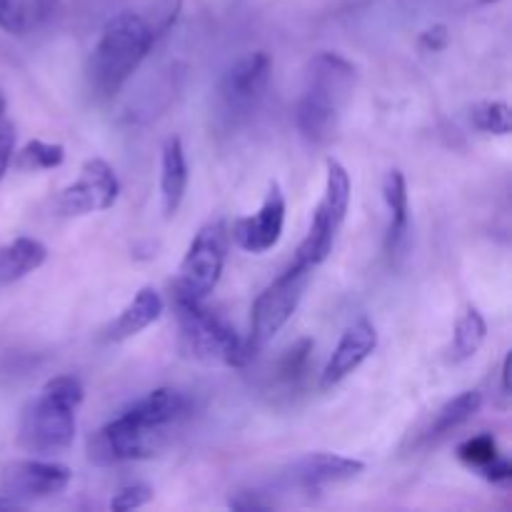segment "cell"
Instances as JSON below:
<instances>
[{
    "label": "cell",
    "instance_id": "52a82bcc",
    "mask_svg": "<svg viewBox=\"0 0 512 512\" xmlns=\"http://www.w3.org/2000/svg\"><path fill=\"white\" fill-rule=\"evenodd\" d=\"M325 168H328V175H325L323 200L315 208L308 235H305L298 253H295V260L310 265V268H318L333 253L335 238H338L340 228H343L345 215H348L350 208V193H353L350 175L343 168V163H338L335 158H328L325 160Z\"/></svg>",
    "mask_w": 512,
    "mask_h": 512
},
{
    "label": "cell",
    "instance_id": "e0dca14e",
    "mask_svg": "<svg viewBox=\"0 0 512 512\" xmlns=\"http://www.w3.org/2000/svg\"><path fill=\"white\" fill-rule=\"evenodd\" d=\"M315 343L313 338H303L295 345H290L280 360L275 363L273 375H270V390L275 395H295L303 388L305 378L310 373V358H313Z\"/></svg>",
    "mask_w": 512,
    "mask_h": 512
},
{
    "label": "cell",
    "instance_id": "5b68a950",
    "mask_svg": "<svg viewBox=\"0 0 512 512\" xmlns=\"http://www.w3.org/2000/svg\"><path fill=\"white\" fill-rule=\"evenodd\" d=\"M173 308L185 353L205 363H220L228 368L248 365L243 338H238V333L218 313L205 308L200 300L185 298L180 293H173Z\"/></svg>",
    "mask_w": 512,
    "mask_h": 512
},
{
    "label": "cell",
    "instance_id": "d6a6232c",
    "mask_svg": "<svg viewBox=\"0 0 512 512\" xmlns=\"http://www.w3.org/2000/svg\"><path fill=\"white\" fill-rule=\"evenodd\" d=\"M53 5H55V0H35V13L43 18V15L53 13Z\"/></svg>",
    "mask_w": 512,
    "mask_h": 512
},
{
    "label": "cell",
    "instance_id": "e575fe53",
    "mask_svg": "<svg viewBox=\"0 0 512 512\" xmlns=\"http://www.w3.org/2000/svg\"><path fill=\"white\" fill-rule=\"evenodd\" d=\"M483 3H490V0H483Z\"/></svg>",
    "mask_w": 512,
    "mask_h": 512
},
{
    "label": "cell",
    "instance_id": "277c9868",
    "mask_svg": "<svg viewBox=\"0 0 512 512\" xmlns=\"http://www.w3.org/2000/svg\"><path fill=\"white\" fill-rule=\"evenodd\" d=\"M85 390L73 375H55L38 395L25 405L20 418V445L28 453L50 458L73 448L75 410L80 408Z\"/></svg>",
    "mask_w": 512,
    "mask_h": 512
},
{
    "label": "cell",
    "instance_id": "d4e9b609",
    "mask_svg": "<svg viewBox=\"0 0 512 512\" xmlns=\"http://www.w3.org/2000/svg\"><path fill=\"white\" fill-rule=\"evenodd\" d=\"M180 10H183V0H155L153 8H150V13L145 15V20H148V25H150V30H153L155 38H163V35L173 28L175 20H178V15H180Z\"/></svg>",
    "mask_w": 512,
    "mask_h": 512
},
{
    "label": "cell",
    "instance_id": "1f68e13d",
    "mask_svg": "<svg viewBox=\"0 0 512 512\" xmlns=\"http://www.w3.org/2000/svg\"><path fill=\"white\" fill-rule=\"evenodd\" d=\"M500 395L505 400L510 398V353L503 358V365H500Z\"/></svg>",
    "mask_w": 512,
    "mask_h": 512
},
{
    "label": "cell",
    "instance_id": "f546056e",
    "mask_svg": "<svg viewBox=\"0 0 512 512\" xmlns=\"http://www.w3.org/2000/svg\"><path fill=\"white\" fill-rule=\"evenodd\" d=\"M480 473H483L485 480H490L493 485H508L510 478H512V465L508 458H495L490 460L485 468H480Z\"/></svg>",
    "mask_w": 512,
    "mask_h": 512
},
{
    "label": "cell",
    "instance_id": "6da1fadb",
    "mask_svg": "<svg viewBox=\"0 0 512 512\" xmlns=\"http://www.w3.org/2000/svg\"><path fill=\"white\" fill-rule=\"evenodd\" d=\"M188 410V398L175 388H158L135 400L88 440L95 465H118L153 458L168 443L170 428Z\"/></svg>",
    "mask_w": 512,
    "mask_h": 512
},
{
    "label": "cell",
    "instance_id": "7a4b0ae2",
    "mask_svg": "<svg viewBox=\"0 0 512 512\" xmlns=\"http://www.w3.org/2000/svg\"><path fill=\"white\" fill-rule=\"evenodd\" d=\"M355 65L338 53H318L305 73L295 123L305 140L323 145L335 138L345 108L353 98Z\"/></svg>",
    "mask_w": 512,
    "mask_h": 512
},
{
    "label": "cell",
    "instance_id": "3957f363",
    "mask_svg": "<svg viewBox=\"0 0 512 512\" xmlns=\"http://www.w3.org/2000/svg\"><path fill=\"white\" fill-rule=\"evenodd\" d=\"M158 38L143 13L123 10L105 23L88 58V83L95 98L110 100L123 90Z\"/></svg>",
    "mask_w": 512,
    "mask_h": 512
},
{
    "label": "cell",
    "instance_id": "ac0fdd59",
    "mask_svg": "<svg viewBox=\"0 0 512 512\" xmlns=\"http://www.w3.org/2000/svg\"><path fill=\"white\" fill-rule=\"evenodd\" d=\"M48 260V248L35 238H15L0 248V285L35 273Z\"/></svg>",
    "mask_w": 512,
    "mask_h": 512
},
{
    "label": "cell",
    "instance_id": "5bb4252c",
    "mask_svg": "<svg viewBox=\"0 0 512 512\" xmlns=\"http://www.w3.org/2000/svg\"><path fill=\"white\" fill-rule=\"evenodd\" d=\"M363 473V460L345 458V455L335 453H310L290 468V480L305 490H320L328 488V485L348 483V480H355Z\"/></svg>",
    "mask_w": 512,
    "mask_h": 512
},
{
    "label": "cell",
    "instance_id": "9c48e42d",
    "mask_svg": "<svg viewBox=\"0 0 512 512\" xmlns=\"http://www.w3.org/2000/svg\"><path fill=\"white\" fill-rule=\"evenodd\" d=\"M120 195V180L103 158H88L75 183L58 195V210L63 215H90L110 210Z\"/></svg>",
    "mask_w": 512,
    "mask_h": 512
},
{
    "label": "cell",
    "instance_id": "44dd1931",
    "mask_svg": "<svg viewBox=\"0 0 512 512\" xmlns=\"http://www.w3.org/2000/svg\"><path fill=\"white\" fill-rule=\"evenodd\" d=\"M485 338H488V323H485L483 313L470 305V308L460 315L458 323H455L453 345H450V360H453V363L470 360L480 348H483Z\"/></svg>",
    "mask_w": 512,
    "mask_h": 512
},
{
    "label": "cell",
    "instance_id": "2e32d148",
    "mask_svg": "<svg viewBox=\"0 0 512 512\" xmlns=\"http://www.w3.org/2000/svg\"><path fill=\"white\" fill-rule=\"evenodd\" d=\"M163 310H165V303L163 298H160L158 290L145 285V288H140L138 293L133 295V300L120 310L118 318L110 323L108 340H113V343H123V340L135 338V335L143 333L145 328H150V325L163 315Z\"/></svg>",
    "mask_w": 512,
    "mask_h": 512
},
{
    "label": "cell",
    "instance_id": "603a6c76",
    "mask_svg": "<svg viewBox=\"0 0 512 512\" xmlns=\"http://www.w3.org/2000/svg\"><path fill=\"white\" fill-rule=\"evenodd\" d=\"M470 123H473L480 133L510 135L512 110L508 103H503V100H485V103H478L473 108Z\"/></svg>",
    "mask_w": 512,
    "mask_h": 512
},
{
    "label": "cell",
    "instance_id": "ffe728a7",
    "mask_svg": "<svg viewBox=\"0 0 512 512\" xmlns=\"http://www.w3.org/2000/svg\"><path fill=\"white\" fill-rule=\"evenodd\" d=\"M483 408V395L478 390H465V393L455 395L453 400L443 405V408L435 413V418L430 420L428 430H425V440L428 443H435V440L448 438L450 433L463 428L465 423L475 418Z\"/></svg>",
    "mask_w": 512,
    "mask_h": 512
},
{
    "label": "cell",
    "instance_id": "7c38bea8",
    "mask_svg": "<svg viewBox=\"0 0 512 512\" xmlns=\"http://www.w3.org/2000/svg\"><path fill=\"white\" fill-rule=\"evenodd\" d=\"M73 480V470L63 463L50 460H20L5 470L3 493L13 495L20 503L28 500H43L60 495Z\"/></svg>",
    "mask_w": 512,
    "mask_h": 512
},
{
    "label": "cell",
    "instance_id": "836d02e7",
    "mask_svg": "<svg viewBox=\"0 0 512 512\" xmlns=\"http://www.w3.org/2000/svg\"><path fill=\"white\" fill-rule=\"evenodd\" d=\"M5 105H8V103H5V95H3V90H0V118L5 115Z\"/></svg>",
    "mask_w": 512,
    "mask_h": 512
},
{
    "label": "cell",
    "instance_id": "4316f807",
    "mask_svg": "<svg viewBox=\"0 0 512 512\" xmlns=\"http://www.w3.org/2000/svg\"><path fill=\"white\" fill-rule=\"evenodd\" d=\"M150 500H153V488L145 483H135L115 493V498L110 500V510L128 512L135 508H143V505H148Z\"/></svg>",
    "mask_w": 512,
    "mask_h": 512
},
{
    "label": "cell",
    "instance_id": "d6986e66",
    "mask_svg": "<svg viewBox=\"0 0 512 512\" xmlns=\"http://www.w3.org/2000/svg\"><path fill=\"white\" fill-rule=\"evenodd\" d=\"M383 198L390 210V225H388V240L385 248L388 253H395L400 243L405 240L410 228V200H408V180H405L403 170H390L383 180Z\"/></svg>",
    "mask_w": 512,
    "mask_h": 512
},
{
    "label": "cell",
    "instance_id": "484cf974",
    "mask_svg": "<svg viewBox=\"0 0 512 512\" xmlns=\"http://www.w3.org/2000/svg\"><path fill=\"white\" fill-rule=\"evenodd\" d=\"M28 0H0V28L10 35H23L28 28Z\"/></svg>",
    "mask_w": 512,
    "mask_h": 512
},
{
    "label": "cell",
    "instance_id": "ba28073f",
    "mask_svg": "<svg viewBox=\"0 0 512 512\" xmlns=\"http://www.w3.org/2000/svg\"><path fill=\"white\" fill-rule=\"evenodd\" d=\"M225 258H228V233H225L223 223L203 225L180 263L173 293L205 303V298L220 283Z\"/></svg>",
    "mask_w": 512,
    "mask_h": 512
},
{
    "label": "cell",
    "instance_id": "8992f818",
    "mask_svg": "<svg viewBox=\"0 0 512 512\" xmlns=\"http://www.w3.org/2000/svg\"><path fill=\"white\" fill-rule=\"evenodd\" d=\"M313 270L315 268H310V265L293 260L290 268L258 295L253 313H250V333L243 340L248 363L255 355L263 353L273 343L275 335L285 328V323L293 318L300 300H303Z\"/></svg>",
    "mask_w": 512,
    "mask_h": 512
},
{
    "label": "cell",
    "instance_id": "cb8c5ba5",
    "mask_svg": "<svg viewBox=\"0 0 512 512\" xmlns=\"http://www.w3.org/2000/svg\"><path fill=\"white\" fill-rule=\"evenodd\" d=\"M498 440L490 433H480L458 445V458L470 468H485L490 460L498 458Z\"/></svg>",
    "mask_w": 512,
    "mask_h": 512
},
{
    "label": "cell",
    "instance_id": "4fadbf2b",
    "mask_svg": "<svg viewBox=\"0 0 512 512\" xmlns=\"http://www.w3.org/2000/svg\"><path fill=\"white\" fill-rule=\"evenodd\" d=\"M378 348V330L368 318H360L350 325L340 338L338 348L330 355L323 375H320V390H330L343 383L350 373L360 368Z\"/></svg>",
    "mask_w": 512,
    "mask_h": 512
},
{
    "label": "cell",
    "instance_id": "83f0119b",
    "mask_svg": "<svg viewBox=\"0 0 512 512\" xmlns=\"http://www.w3.org/2000/svg\"><path fill=\"white\" fill-rule=\"evenodd\" d=\"M15 153V128L5 118H0V180L8 173V165Z\"/></svg>",
    "mask_w": 512,
    "mask_h": 512
},
{
    "label": "cell",
    "instance_id": "7402d4cb",
    "mask_svg": "<svg viewBox=\"0 0 512 512\" xmlns=\"http://www.w3.org/2000/svg\"><path fill=\"white\" fill-rule=\"evenodd\" d=\"M65 160V148L60 143H45V140H28L15 155V168L23 173H38V170L60 168Z\"/></svg>",
    "mask_w": 512,
    "mask_h": 512
},
{
    "label": "cell",
    "instance_id": "9a60e30c",
    "mask_svg": "<svg viewBox=\"0 0 512 512\" xmlns=\"http://www.w3.org/2000/svg\"><path fill=\"white\" fill-rule=\"evenodd\" d=\"M188 190V160H185L183 140L178 135H170L163 143L160 155V195H163L165 218H173L180 210Z\"/></svg>",
    "mask_w": 512,
    "mask_h": 512
},
{
    "label": "cell",
    "instance_id": "8fae6325",
    "mask_svg": "<svg viewBox=\"0 0 512 512\" xmlns=\"http://www.w3.org/2000/svg\"><path fill=\"white\" fill-rule=\"evenodd\" d=\"M285 228V195L278 183H270L268 195L258 213L235 220L233 240L240 250L253 255H263L273 250L283 238Z\"/></svg>",
    "mask_w": 512,
    "mask_h": 512
},
{
    "label": "cell",
    "instance_id": "30bf717a",
    "mask_svg": "<svg viewBox=\"0 0 512 512\" xmlns=\"http://www.w3.org/2000/svg\"><path fill=\"white\" fill-rule=\"evenodd\" d=\"M270 73H273V58L265 50L243 55L235 60L223 75L218 85L220 100L230 115H243L255 110L268 90Z\"/></svg>",
    "mask_w": 512,
    "mask_h": 512
},
{
    "label": "cell",
    "instance_id": "4dcf8cb0",
    "mask_svg": "<svg viewBox=\"0 0 512 512\" xmlns=\"http://www.w3.org/2000/svg\"><path fill=\"white\" fill-rule=\"evenodd\" d=\"M230 508L233 510H270L273 508V503L270 500H265L260 493H248V490H243V493H238L235 498H230Z\"/></svg>",
    "mask_w": 512,
    "mask_h": 512
},
{
    "label": "cell",
    "instance_id": "f1b7e54d",
    "mask_svg": "<svg viewBox=\"0 0 512 512\" xmlns=\"http://www.w3.org/2000/svg\"><path fill=\"white\" fill-rule=\"evenodd\" d=\"M448 43L450 33L445 25H433V28H428L420 35V48H423L425 53H440V50L448 48Z\"/></svg>",
    "mask_w": 512,
    "mask_h": 512
}]
</instances>
